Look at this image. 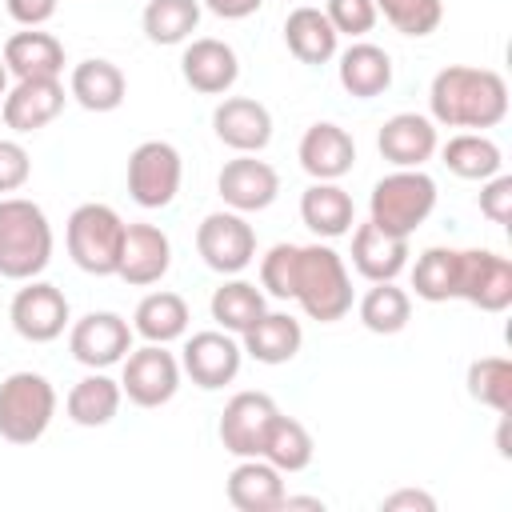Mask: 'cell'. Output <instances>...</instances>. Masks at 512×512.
Segmentation results:
<instances>
[{"instance_id":"83f0119b","label":"cell","mask_w":512,"mask_h":512,"mask_svg":"<svg viewBox=\"0 0 512 512\" xmlns=\"http://www.w3.org/2000/svg\"><path fill=\"white\" fill-rule=\"evenodd\" d=\"M300 344H304V328L288 312H264L248 332H240V348L256 364H288L300 352Z\"/></svg>"},{"instance_id":"d6986e66","label":"cell","mask_w":512,"mask_h":512,"mask_svg":"<svg viewBox=\"0 0 512 512\" xmlns=\"http://www.w3.org/2000/svg\"><path fill=\"white\" fill-rule=\"evenodd\" d=\"M180 76L200 96H224V92H232V84L240 76V60H236L232 44H224L216 36H200L184 48Z\"/></svg>"},{"instance_id":"9c48e42d","label":"cell","mask_w":512,"mask_h":512,"mask_svg":"<svg viewBox=\"0 0 512 512\" xmlns=\"http://www.w3.org/2000/svg\"><path fill=\"white\" fill-rule=\"evenodd\" d=\"M120 372V392L136 404V408H160L180 392V360L168 352V344H144L132 348Z\"/></svg>"},{"instance_id":"7a4b0ae2","label":"cell","mask_w":512,"mask_h":512,"mask_svg":"<svg viewBox=\"0 0 512 512\" xmlns=\"http://www.w3.org/2000/svg\"><path fill=\"white\" fill-rule=\"evenodd\" d=\"M52 260V224L40 204L0 196V276L36 280Z\"/></svg>"},{"instance_id":"d4e9b609","label":"cell","mask_w":512,"mask_h":512,"mask_svg":"<svg viewBox=\"0 0 512 512\" xmlns=\"http://www.w3.org/2000/svg\"><path fill=\"white\" fill-rule=\"evenodd\" d=\"M336 76H340V88L356 100H372V96H384L392 88V56L380 48V44H368V40H356L340 52V64H336Z\"/></svg>"},{"instance_id":"8fae6325","label":"cell","mask_w":512,"mask_h":512,"mask_svg":"<svg viewBox=\"0 0 512 512\" xmlns=\"http://www.w3.org/2000/svg\"><path fill=\"white\" fill-rule=\"evenodd\" d=\"M8 320L16 328L20 340L28 344H52L56 336H64L72 312H68V296L48 284V280H24V288L12 296L8 304Z\"/></svg>"},{"instance_id":"ee69618b","label":"cell","mask_w":512,"mask_h":512,"mask_svg":"<svg viewBox=\"0 0 512 512\" xmlns=\"http://www.w3.org/2000/svg\"><path fill=\"white\" fill-rule=\"evenodd\" d=\"M4 8L24 28H40V24H48L56 16V0H4Z\"/></svg>"},{"instance_id":"8d00e7d4","label":"cell","mask_w":512,"mask_h":512,"mask_svg":"<svg viewBox=\"0 0 512 512\" xmlns=\"http://www.w3.org/2000/svg\"><path fill=\"white\" fill-rule=\"evenodd\" d=\"M456 264H460V248H424L412 264L416 296L428 304L456 300Z\"/></svg>"},{"instance_id":"2e32d148","label":"cell","mask_w":512,"mask_h":512,"mask_svg":"<svg viewBox=\"0 0 512 512\" xmlns=\"http://www.w3.org/2000/svg\"><path fill=\"white\" fill-rule=\"evenodd\" d=\"M172 268V240L156 224H124V244H120V264L116 276L132 288L160 284Z\"/></svg>"},{"instance_id":"b9f144b4","label":"cell","mask_w":512,"mask_h":512,"mask_svg":"<svg viewBox=\"0 0 512 512\" xmlns=\"http://www.w3.org/2000/svg\"><path fill=\"white\" fill-rule=\"evenodd\" d=\"M32 176V160H28V148L20 140H0V196L8 192H20Z\"/></svg>"},{"instance_id":"ba28073f","label":"cell","mask_w":512,"mask_h":512,"mask_svg":"<svg viewBox=\"0 0 512 512\" xmlns=\"http://www.w3.org/2000/svg\"><path fill=\"white\" fill-rule=\"evenodd\" d=\"M196 252L212 272L236 276L256 260V232L244 220V212H208L196 228Z\"/></svg>"},{"instance_id":"f546056e","label":"cell","mask_w":512,"mask_h":512,"mask_svg":"<svg viewBox=\"0 0 512 512\" xmlns=\"http://www.w3.org/2000/svg\"><path fill=\"white\" fill-rule=\"evenodd\" d=\"M120 400H124L120 380H112L108 372H88L84 380L72 384V392H68V400H64V412H68V420L80 424V428H104V424L116 420Z\"/></svg>"},{"instance_id":"4316f807","label":"cell","mask_w":512,"mask_h":512,"mask_svg":"<svg viewBox=\"0 0 512 512\" xmlns=\"http://www.w3.org/2000/svg\"><path fill=\"white\" fill-rule=\"evenodd\" d=\"M68 96L88 112H116L124 104V96H128V80L112 60L92 56V60H80L72 68Z\"/></svg>"},{"instance_id":"60d3db41","label":"cell","mask_w":512,"mask_h":512,"mask_svg":"<svg viewBox=\"0 0 512 512\" xmlns=\"http://www.w3.org/2000/svg\"><path fill=\"white\" fill-rule=\"evenodd\" d=\"M324 16H328V24L336 28V36H352V40H360L364 32H372L376 28V4L372 0H328L324 4Z\"/></svg>"},{"instance_id":"ffe728a7","label":"cell","mask_w":512,"mask_h":512,"mask_svg":"<svg viewBox=\"0 0 512 512\" xmlns=\"http://www.w3.org/2000/svg\"><path fill=\"white\" fill-rule=\"evenodd\" d=\"M296 156H300V168H304L312 180H340V176H348L352 164H356V140H352L340 124L316 120V124L300 136Z\"/></svg>"},{"instance_id":"5b68a950","label":"cell","mask_w":512,"mask_h":512,"mask_svg":"<svg viewBox=\"0 0 512 512\" xmlns=\"http://www.w3.org/2000/svg\"><path fill=\"white\" fill-rule=\"evenodd\" d=\"M68 256L80 272L88 276H116L120 264V244H124V220L108 204H80L68 216L64 228Z\"/></svg>"},{"instance_id":"277c9868","label":"cell","mask_w":512,"mask_h":512,"mask_svg":"<svg viewBox=\"0 0 512 512\" xmlns=\"http://www.w3.org/2000/svg\"><path fill=\"white\" fill-rule=\"evenodd\" d=\"M436 208V180L424 168H396L376 180L368 220L392 236H412Z\"/></svg>"},{"instance_id":"7bdbcfd3","label":"cell","mask_w":512,"mask_h":512,"mask_svg":"<svg viewBox=\"0 0 512 512\" xmlns=\"http://www.w3.org/2000/svg\"><path fill=\"white\" fill-rule=\"evenodd\" d=\"M480 212L492 224H508L512 220V176L496 172V176L480 180Z\"/></svg>"},{"instance_id":"c3c4849f","label":"cell","mask_w":512,"mask_h":512,"mask_svg":"<svg viewBox=\"0 0 512 512\" xmlns=\"http://www.w3.org/2000/svg\"><path fill=\"white\" fill-rule=\"evenodd\" d=\"M4 92H8V68H4V56H0V100H4Z\"/></svg>"},{"instance_id":"8992f818","label":"cell","mask_w":512,"mask_h":512,"mask_svg":"<svg viewBox=\"0 0 512 512\" xmlns=\"http://www.w3.org/2000/svg\"><path fill=\"white\" fill-rule=\"evenodd\" d=\"M56 416V388L40 372H12L0 380V436L8 444H36Z\"/></svg>"},{"instance_id":"30bf717a","label":"cell","mask_w":512,"mask_h":512,"mask_svg":"<svg viewBox=\"0 0 512 512\" xmlns=\"http://www.w3.org/2000/svg\"><path fill=\"white\" fill-rule=\"evenodd\" d=\"M456 300H468L480 312H504L512 304V260L492 248H460Z\"/></svg>"},{"instance_id":"7dc6e473","label":"cell","mask_w":512,"mask_h":512,"mask_svg":"<svg viewBox=\"0 0 512 512\" xmlns=\"http://www.w3.org/2000/svg\"><path fill=\"white\" fill-rule=\"evenodd\" d=\"M280 508H312V512H324V500H320V496H288V492H284Z\"/></svg>"},{"instance_id":"ab89813d","label":"cell","mask_w":512,"mask_h":512,"mask_svg":"<svg viewBox=\"0 0 512 512\" xmlns=\"http://www.w3.org/2000/svg\"><path fill=\"white\" fill-rule=\"evenodd\" d=\"M296 256H300V244H272L260 256V288L268 296L292 300V288H296Z\"/></svg>"},{"instance_id":"52a82bcc","label":"cell","mask_w":512,"mask_h":512,"mask_svg":"<svg viewBox=\"0 0 512 512\" xmlns=\"http://www.w3.org/2000/svg\"><path fill=\"white\" fill-rule=\"evenodd\" d=\"M184 160L168 140H144L128 156V196L140 208H168L180 192Z\"/></svg>"},{"instance_id":"5bb4252c","label":"cell","mask_w":512,"mask_h":512,"mask_svg":"<svg viewBox=\"0 0 512 512\" xmlns=\"http://www.w3.org/2000/svg\"><path fill=\"white\" fill-rule=\"evenodd\" d=\"M216 192L232 212H264L280 196V176L268 160H256V152H240L220 168Z\"/></svg>"},{"instance_id":"d6a6232c","label":"cell","mask_w":512,"mask_h":512,"mask_svg":"<svg viewBox=\"0 0 512 512\" xmlns=\"http://www.w3.org/2000/svg\"><path fill=\"white\" fill-rule=\"evenodd\" d=\"M260 456L280 468V472H304L316 456V444H312V432L296 420V416H284L276 412L268 432H264V444H260Z\"/></svg>"},{"instance_id":"4dcf8cb0","label":"cell","mask_w":512,"mask_h":512,"mask_svg":"<svg viewBox=\"0 0 512 512\" xmlns=\"http://www.w3.org/2000/svg\"><path fill=\"white\" fill-rule=\"evenodd\" d=\"M188 320H192V312H188L184 296L160 288V292H148V296L136 304V312H132V332L144 336L148 344H172V340H180V336L188 332Z\"/></svg>"},{"instance_id":"f6af8a7d","label":"cell","mask_w":512,"mask_h":512,"mask_svg":"<svg viewBox=\"0 0 512 512\" xmlns=\"http://www.w3.org/2000/svg\"><path fill=\"white\" fill-rule=\"evenodd\" d=\"M380 508H384V512H404V508H408V512H432L436 500H432L428 492H420V488H400V492L384 496Z\"/></svg>"},{"instance_id":"74e56055","label":"cell","mask_w":512,"mask_h":512,"mask_svg":"<svg viewBox=\"0 0 512 512\" xmlns=\"http://www.w3.org/2000/svg\"><path fill=\"white\" fill-rule=\"evenodd\" d=\"M468 396L500 416H512V364L504 356H480L468 364Z\"/></svg>"},{"instance_id":"e0dca14e","label":"cell","mask_w":512,"mask_h":512,"mask_svg":"<svg viewBox=\"0 0 512 512\" xmlns=\"http://www.w3.org/2000/svg\"><path fill=\"white\" fill-rule=\"evenodd\" d=\"M376 148L392 168H424L440 148L436 124L432 116H420V112H396L380 124Z\"/></svg>"},{"instance_id":"9a60e30c","label":"cell","mask_w":512,"mask_h":512,"mask_svg":"<svg viewBox=\"0 0 512 512\" xmlns=\"http://www.w3.org/2000/svg\"><path fill=\"white\" fill-rule=\"evenodd\" d=\"M276 400L268 392H236L224 412H220V444L224 452H232L236 460L244 456H260V444H264V432L276 416Z\"/></svg>"},{"instance_id":"3957f363","label":"cell","mask_w":512,"mask_h":512,"mask_svg":"<svg viewBox=\"0 0 512 512\" xmlns=\"http://www.w3.org/2000/svg\"><path fill=\"white\" fill-rule=\"evenodd\" d=\"M292 300L304 308L308 320L320 324L344 320L352 312V276L344 268V256L328 244H300Z\"/></svg>"},{"instance_id":"603a6c76","label":"cell","mask_w":512,"mask_h":512,"mask_svg":"<svg viewBox=\"0 0 512 512\" xmlns=\"http://www.w3.org/2000/svg\"><path fill=\"white\" fill-rule=\"evenodd\" d=\"M228 504L240 512H276L284 500V472L272 468L264 456H244L228 472Z\"/></svg>"},{"instance_id":"ac0fdd59","label":"cell","mask_w":512,"mask_h":512,"mask_svg":"<svg viewBox=\"0 0 512 512\" xmlns=\"http://www.w3.org/2000/svg\"><path fill=\"white\" fill-rule=\"evenodd\" d=\"M212 132L232 152H264L272 140V112L252 96H224L212 108Z\"/></svg>"},{"instance_id":"4fadbf2b","label":"cell","mask_w":512,"mask_h":512,"mask_svg":"<svg viewBox=\"0 0 512 512\" xmlns=\"http://www.w3.org/2000/svg\"><path fill=\"white\" fill-rule=\"evenodd\" d=\"M240 360H244V348L232 332L224 328H208V332H192L180 348V372L204 388V392H216L224 384L236 380L240 372Z\"/></svg>"},{"instance_id":"1f68e13d","label":"cell","mask_w":512,"mask_h":512,"mask_svg":"<svg viewBox=\"0 0 512 512\" xmlns=\"http://www.w3.org/2000/svg\"><path fill=\"white\" fill-rule=\"evenodd\" d=\"M440 160L452 176L460 180H488L504 168V152L492 136L484 132H456L444 148H440Z\"/></svg>"},{"instance_id":"836d02e7","label":"cell","mask_w":512,"mask_h":512,"mask_svg":"<svg viewBox=\"0 0 512 512\" xmlns=\"http://www.w3.org/2000/svg\"><path fill=\"white\" fill-rule=\"evenodd\" d=\"M360 324L376 336H396L412 320V296L396 280H380L360 296Z\"/></svg>"},{"instance_id":"f35d334b","label":"cell","mask_w":512,"mask_h":512,"mask_svg":"<svg viewBox=\"0 0 512 512\" xmlns=\"http://www.w3.org/2000/svg\"><path fill=\"white\" fill-rule=\"evenodd\" d=\"M376 12L400 32V36H432L444 20V0H372Z\"/></svg>"},{"instance_id":"44dd1931","label":"cell","mask_w":512,"mask_h":512,"mask_svg":"<svg viewBox=\"0 0 512 512\" xmlns=\"http://www.w3.org/2000/svg\"><path fill=\"white\" fill-rule=\"evenodd\" d=\"M4 124L20 136L40 132L64 112V84L60 80H16V88L4 92Z\"/></svg>"},{"instance_id":"d590c367","label":"cell","mask_w":512,"mask_h":512,"mask_svg":"<svg viewBox=\"0 0 512 512\" xmlns=\"http://www.w3.org/2000/svg\"><path fill=\"white\" fill-rule=\"evenodd\" d=\"M140 24L152 44H184L200 28V0H148Z\"/></svg>"},{"instance_id":"484cf974","label":"cell","mask_w":512,"mask_h":512,"mask_svg":"<svg viewBox=\"0 0 512 512\" xmlns=\"http://www.w3.org/2000/svg\"><path fill=\"white\" fill-rule=\"evenodd\" d=\"M300 220L304 228H312L316 236L324 240H336V236H348L352 224H356V204L352 196L336 184V180H312L300 196Z\"/></svg>"},{"instance_id":"7402d4cb","label":"cell","mask_w":512,"mask_h":512,"mask_svg":"<svg viewBox=\"0 0 512 512\" xmlns=\"http://www.w3.org/2000/svg\"><path fill=\"white\" fill-rule=\"evenodd\" d=\"M352 268L372 284L396 280L408 268V236H392V232L376 228L372 220L356 224V232H352Z\"/></svg>"},{"instance_id":"6da1fadb","label":"cell","mask_w":512,"mask_h":512,"mask_svg":"<svg viewBox=\"0 0 512 512\" xmlns=\"http://www.w3.org/2000/svg\"><path fill=\"white\" fill-rule=\"evenodd\" d=\"M428 108H432V124L484 132L508 116V84L492 68L448 64L432 76Z\"/></svg>"},{"instance_id":"7c38bea8","label":"cell","mask_w":512,"mask_h":512,"mask_svg":"<svg viewBox=\"0 0 512 512\" xmlns=\"http://www.w3.org/2000/svg\"><path fill=\"white\" fill-rule=\"evenodd\" d=\"M132 324L120 312H88L68 328V352L76 364L104 372L132 352Z\"/></svg>"},{"instance_id":"e575fe53","label":"cell","mask_w":512,"mask_h":512,"mask_svg":"<svg viewBox=\"0 0 512 512\" xmlns=\"http://www.w3.org/2000/svg\"><path fill=\"white\" fill-rule=\"evenodd\" d=\"M208 312H212V320H216L224 332L240 336V332H248L268 308H264V292H260L256 284H248V280H224V284L212 292Z\"/></svg>"},{"instance_id":"cb8c5ba5","label":"cell","mask_w":512,"mask_h":512,"mask_svg":"<svg viewBox=\"0 0 512 512\" xmlns=\"http://www.w3.org/2000/svg\"><path fill=\"white\" fill-rule=\"evenodd\" d=\"M4 68L16 80H60V72H64V44L52 32H40V28L12 32L4 40Z\"/></svg>"},{"instance_id":"f1b7e54d","label":"cell","mask_w":512,"mask_h":512,"mask_svg":"<svg viewBox=\"0 0 512 512\" xmlns=\"http://www.w3.org/2000/svg\"><path fill=\"white\" fill-rule=\"evenodd\" d=\"M284 44H288V52L300 60V64H328L332 56H336V48H340V36H336V28L328 24V16L320 12V8H292L288 12V20H284Z\"/></svg>"},{"instance_id":"bcb514c9","label":"cell","mask_w":512,"mask_h":512,"mask_svg":"<svg viewBox=\"0 0 512 512\" xmlns=\"http://www.w3.org/2000/svg\"><path fill=\"white\" fill-rule=\"evenodd\" d=\"M200 8H208V12L220 16V20H244V16L260 12L264 0H200Z\"/></svg>"}]
</instances>
